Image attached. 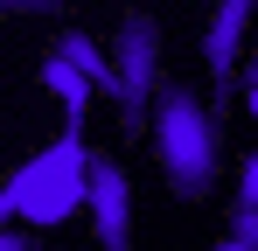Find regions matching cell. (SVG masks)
Wrapping results in <instances>:
<instances>
[{
    "label": "cell",
    "mask_w": 258,
    "mask_h": 251,
    "mask_svg": "<svg viewBox=\"0 0 258 251\" xmlns=\"http://www.w3.org/2000/svg\"><path fill=\"white\" fill-rule=\"evenodd\" d=\"M216 140H223V112L196 91L188 77H161L154 84V154L174 196H203L216 181Z\"/></svg>",
    "instance_id": "6da1fadb"
},
{
    "label": "cell",
    "mask_w": 258,
    "mask_h": 251,
    "mask_svg": "<svg viewBox=\"0 0 258 251\" xmlns=\"http://www.w3.org/2000/svg\"><path fill=\"white\" fill-rule=\"evenodd\" d=\"M154 84H161V21L154 14H126L119 21V42H112V77H105V98L119 105V119H147L154 112Z\"/></svg>",
    "instance_id": "7a4b0ae2"
},
{
    "label": "cell",
    "mask_w": 258,
    "mask_h": 251,
    "mask_svg": "<svg viewBox=\"0 0 258 251\" xmlns=\"http://www.w3.org/2000/svg\"><path fill=\"white\" fill-rule=\"evenodd\" d=\"M84 189H91V147H84V133L63 126V140L49 147L42 161H28V203H21V216L35 230H49V223H63L70 209L84 203Z\"/></svg>",
    "instance_id": "3957f363"
},
{
    "label": "cell",
    "mask_w": 258,
    "mask_h": 251,
    "mask_svg": "<svg viewBox=\"0 0 258 251\" xmlns=\"http://www.w3.org/2000/svg\"><path fill=\"white\" fill-rule=\"evenodd\" d=\"M84 203H91L98 244H133V181H126V167L112 161L105 147H91V189H84Z\"/></svg>",
    "instance_id": "277c9868"
},
{
    "label": "cell",
    "mask_w": 258,
    "mask_h": 251,
    "mask_svg": "<svg viewBox=\"0 0 258 251\" xmlns=\"http://www.w3.org/2000/svg\"><path fill=\"white\" fill-rule=\"evenodd\" d=\"M251 21H258V0H216V7H210V28H203V70H210L216 98H223L230 77H237V42H244Z\"/></svg>",
    "instance_id": "5b68a950"
},
{
    "label": "cell",
    "mask_w": 258,
    "mask_h": 251,
    "mask_svg": "<svg viewBox=\"0 0 258 251\" xmlns=\"http://www.w3.org/2000/svg\"><path fill=\"white\" fill-rule=\"evenodd\" d=\"M42 84L56 91V105H63V126H70V133H84V119H91V98H98V77H91V70H77V63H70V56L56 49V56L42 63Z\"/></svg>",
    "instance_id": "8992f818"
},
{
    "label": "cell",
    "mask_w": 258,
    "mask_h": 251,
    "mask_svg": "<svg viewBox=\"0 0 258 251\" xmlns=\"http://www.w3.org/2000/svg\"><path fill=\"white\" fill-rule=\"evenodd\" d=\"M56 49H63V56L77 63V70H91V77H98V91H105V77H112V49H98V42H91L84 28H77V35H63Z\"/></svg>",
    "instance_id": "52a82bcc"
},
{
    "label": "cell",
    "mask_w": 258,
    "mask_h": 251,
    "mask_svg": "<svg viewBox=\"0 0 258 251\" xmlns=\"http://www.w3.org/2000/svg\"><path fill=\"white\" fill-rule=\"evenodd\" d=\"M223 244H230V251H258V203H230Z\"/></svg>",
    "instance_id": "ba28073f"
},
{
    "label": "cell",
    "mask_w": 258,
    "mask_h": 251,
    "mask_svg": "<svg viewBox=\"0 0 258 251\" xmlns=\"http://www.w3.org/2000/svg\"><path fill=\"white\" fill-rule=\"evenodd\" d=\"M21 203H28V161L0 181V223H14V216H21Z\"/></svg>",
    "instance_id": "9c48e42d"
},
{
    "label": "cell",
    "mask_w": 258,
    "mask_h": 251,
    "mask_svg": "<svg viewBox=\"0 0 258 251\" xmlns=\"http://www.w3.org/2000/svg\"><path fill=\"white\" fill-rule=\"evenodd\" d=\"M237 203H258V154H244L237 167Z\"/></svg>",
    "instance_id": "30bf717a"
},
{
    "label": "cell",
    "mask_w": 258,
    "mask_h": 251,
    "mask_svg": "<svg viewBox=\"0 0 258 251\" xmlns=\"http://www.w3.org/2000/svg\"><path fill=\"white\" fill-rule=\"evenodd\" d=\"M56 0H0V14H49Z\"/></svg>",
    "instance_id": "8fae6325"
},
{
    "label": "cell",
    "mask_w": 258,
    "mask_h": 251,
    "mask_svg": "<svg viewBox=\"0 0 258 251\" xmlns=\"http://www.w3.org/2000/svg\"><path fill=\"white\" fill-rule=\"evenodd\" d=\"M244 105H251V119H258V77H251V91H244Z\"/></svg>",
    "instance_id": "7c38bea8"
},
{
    "label": "cell",
    "mask_w": 258,
    "mask_h": 251,
    "mask_svg": "<svg viewBox=\"0 0 258 251\" xmlns=\"http://www.w3.org/2000/svg\"><path fill=\"white\" fill-rule=\"evenodd\" d=\"M251 77H258V56H251Z\"/></svg>",
    "instance_id": "4fadbf2b"
}]
</instances>
